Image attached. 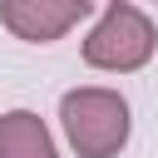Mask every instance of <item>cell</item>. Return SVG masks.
I'll list each match as a JSON object with an SVG mask.
<instances>
[{"instance_id":"obj_1","label":"cell","mask_w":158,"mask_h":158,"mask_svg":"<svg viewBox=\"0 0 158 158\" xmlns=\"http://www.w3.org/2000/svg\"><path fill=\"white\" fill-rule=\"evenodd\" d=\"M59 123L79 158H114L128 143V104H123V94L99 89V84L69 89L59 99Z\"/></svg>"},{"instance_id":"obj_2","label":"cell","mask_w":158,"mask_h":158,"mask_svg":"<svg viewBox=\"0 0 158 158\" xmlns=\"http://www.w3.org/2000/svg\"><path fill=\"white\" fill-rule=\"evenodd\" d=\"M148 59H153V20L128 0L104 5L99 25L84 40V64L104 69V74H133Z\"/></svg>"},{"instance_id":"obj_3","label":"cell","mask_w":158,"mask_h":158,"mask_svg":"<svg viewBox=\"0 0 158 158\" xmlns=\"http://www.w3.org/2000/svg\"><path fill=\"white\" fill-rule=\"evenodd\" d=\"M89 15H94L89 0H5L0 5V25L20 40H35V44L59 40L69 25H79Z\"/></svg>"},{"instance_id":"obj_4","label":"cell","mask_w":158,"mask_h":158,"mask_svg":"<svg viewBox=\"0 0 158 158\" xmlns=\"http://www.w3.org/2000/svg\"><path fill=\"white\" fill-rule=\"evenodd\" d=\"M0 158H59V153H54V138L40 114L10 109V114H0Z\"/></svg>"}]
</instances>
